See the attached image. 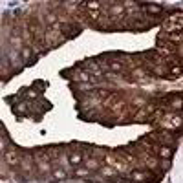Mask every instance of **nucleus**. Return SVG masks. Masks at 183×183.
I'll use <instances>...</instances> for the list:
<instances>
[{
	"label": "nucleus",
	"instance_id": "1",
	"mask_svg": "<svg viewBox=\"0 0 183 183\" xmlns=\"http://www.w3.org/2000/svg\"><path fill=\"white\" fill-rule=\"evenodd\" d=\"M68 178H70V172L64 170V169H60V167H55V169H51L48 181H66Z\"/></svg>",
	"mask_w": 183,
	"mask_h": 183
}]
</instances>
